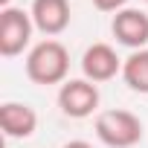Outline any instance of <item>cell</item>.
<instances>
[{
  "label": "cell",
  "mask_w": 148,
  "mask_h": 148,
  "mask_svg": "<svg viewBox=\"0 0 148 148\" xmlns=\"http://www.w3.org/2000/svg\"><path fill=\"white\" fill-rule=\"evenodd\" d=\"M70 73V52L61 41L47 38L26 55V76L35 84H64Z\"/></svg>",
  "instance_id": "cell-1"
},
{
  "label": "cell",
  "mask_w": 148,
  "mask_h": 148,
  "mask_svg": "<svg viewBox=\"0 0 148 148\" xmlns=\"http://www.w3.org/2000/svg\"><path fill=\"white\" fill-rule=\"evenodd\" d=\"M96 136L108 145V148H134L142 139V122L136 113L131 110H102L96 116Z\"/></svg>",
  "instance_id": "cell-2"
},
{
  "label": "cell",
  "mask_w": 148,
  "mask_h": 148,
  "mask_svg": "<svg viewBox=\"0 0 148 148\" xmlns=\"http://www.w3.org/2000/svg\"><path fill=\"white\" fill-rule=\"evenodd\" d=\"M35 32V21L32 12L9 6V9H0V55L3 58H15L21 55Z\"/></svg>",
  "instance_id": "cell-3"
},
{
  "label": "cell",
  "mask_w": 148,
  "mask_h": 148,
  "mask_svg": "<svg viewBox=\"0 0 148 148\" xmlns=\"http://www.w3.org/2000/svg\"><path fill=\"white\" fill-rule=\"evenodd\" d=\"M58 108L70 119H87L99 108V87L87 79H67L58 90Z\"/></svg>",
  "instance_id": "cell-4"
},
{
  "label": "cell",
  "mask_w": 148,
  "mask_h": 148,
  "mask_svg": "<svg viewBox=\"0 0 148 148\" xmlns=\"http://www.w3.org/2000/svg\"><path fill=\"white\" fill-rule=\"evenodd\" d=\"M110 32H113V38L122 44V47H128L131 52L134 49H145L148 47V15L142 12V9H122V12H116L113 15V21H110Z\"/></svg>",
  "instance_id": "cell-5"
},
{
  "label": "cell",
  "mask_w": 148,
  "mask_h": 148,
  "mask_svg": "<svg viewBox=\"0 0 148 148\" xmlns=\"http://www.w3.org/2000/svg\"><path fill=\"white\" fill-rule=\"evenodd\" d=\"M82 73L93 84L110 82L116 73H122V58L116 55V49L110 44H90L82 55Z\"/></svg>",
  "instance_id": "cell-6"
},
{
  "label": "cell",
  "mask_w": 148,
  "mask_h": 148,
  "mask_svg": "<svg viewBox=\"0 0 148 148\" xmlns=\"http://www.w3.org/2000/svg\"><path fill=\"white\" fill-rule=\"evenodd\" d=\"M32 21L35 29L44 32L47 38L61 35L70 26V0H32Z\"/></svg>",
  "instance_id": "cell-7"
},
{
  "label": "cell",
  "mask_w": 148,
  "mask_h": 148,
  "mask_svg": "<svg viewBox=\"0 0 148 148\" xmlns=\"http://www.w3.org/2000/svg\"><path fill=\"white\" fill-rule=\"evenodd\" d=\"M0 128L9 139H29L38 131V113L23 102H3L0 105Z\"/></svg>",
  "instance_id": "cell-8"
},
{
  "label": "cell",
  "mask_w": 148,
  "mask_h": 148,
  "mask_svg": "<svg viewBox=\"0 0 148 148\" xmlns=\"http://www.w3.org/2000/svg\"><path fill=\"white\" fill-rule=\"evenodd\" d=\"M122 79L134 93H148V47L134 49L122 61Z\"/></svg>",
  "instance_id": "cell-9"
},
{
  "label": "cell",
  "mask_w": 148,
  "mask_h": 148,
  "mask_svg": "<svg viewBox=\"0 0 148 148\" xmlns=\"http://www.w3.org/2000/svg\"><path fill=\"white\" fill-rule=\"evenodd\" d=\"M93 6L99 9V12H122V9H128V0H93Z\"/></svg>",
  "instance_id": "cell-10"
},
{
  "label": "cell",
  "mask_w": 148,
  "mask_h": 148,
  "mask_svg": "<svg viewBox=\"0 0 148 148\" xmlns=\"http://www.w3.org/2000/svg\"><path fill=\"white\" fill-rule=\"evenodd\" d=\"M61 148H93L90 142H84V139H70V142H64Z\"/></svg>",
  "instance_id": "cell-11"
},
{
  "label": "cell",
  "mask_w": 148,
  "mask_h": 148,
  "mask_svg": "<svg viewBox=\"0 0 148 148\" xmlns=\"http://www.w3.org/2000/svg\"><path fill=\"white\" fill-rule=\"evenodd\" d=\"M12 6V0H0V9H9Z\"/></svg>",
  "instance_id": "cell-12"
},
{
  "label": "cell",
  "mask_w": 148,
  "mask_h": 148,
  "mask_svg": "<svg viewBox=\"0 0 148 148\" xmlns=\"http://www.w3.org/2000/svg\"><path fill=\"white\" fill-rule=\"evenodd\" d=\"M145 3H148V0H145Z\"/></svg>",
  "instance_id": "cell-13"
}]
</instances>
